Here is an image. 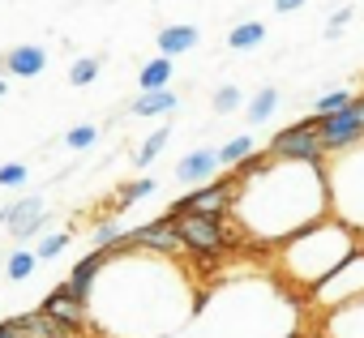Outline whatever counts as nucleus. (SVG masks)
<instances>
[{
	"label": "nucleus",
	"mask_w": 364,
	"mask_h": 338,
	"mask_svg": "<svg viewBox=\"0 0 364 338\" xmlns=\"http://www.w3.org/2000/svg\"><path fill=\"white\" fill-rule=\"evenodd\" d=\"M232 214L253 240L283 244L300 227L330 214L326 193V163H291V158H266L262 167L236 176Z\"/></svg>",
	"instance_id": "obj_1"
},
{
	"label": "nucleus",
	"mask_w": 364,
	"mask_h": 338,
	"mask_svg": "<svg viewBox=\"0 0 364 338\" xmlns=\"http://www.w3.org/2000/svg\"><path fill=\"white\" fill-rule=\"evenodd\" d=\"M355 249H360V236H355L347 223H338V219L326 214V219L300 227L296 236H287L279 261H283V270H287L291 283H300V287L313 291V287H317L326 274H334Z\"/></svg>",
	"instance_id": "obj_2"
},
{
	"label": "nucleus",
	"mask_w": 364,
	"mask_h": 338,
	"mask_svg": "<svg viewBox=\"0 0 364 338\" xmlns=\"http://www.w3.org/2000/svg\"><path fill=\"white\" fill-rule=\"evenodd\" d=\"M338 163L326 167V193H330V214L347 223L355 236L364 231V141L351 150L334 154Z\"/></svg>",
	"instance_id": "obj_3"
},
{
	"label": "nucleus",
	"mask_w": 364,
	"mask_h": 338,
	"mask_svg": "<svg viewBox=\"0 0 364 338\" xmlns=\"http://www.w3.org/2000/svg\"><path fill=\"white\" fill-rule=\"evenodd\" d=\"M167 219H171L180 244H185L189 253H202V257L223 253L228 240H232L228 227H223V219H206V214H167Z\"/></svg>",
	"instance_id": "obj_4"
},
{
	"label": "nucleus",
	"mask_w": 364,
	"mask_h": 338,
	"mask_svg": "<svg viewBox=\"0 0 364 338\" xmlns=\"http://www.w3.org/2000/svg\"><path fill=\"white\" fill-rule=\"evenodd\" d=\"M266 154L270 158H291V163H326V150L317 141V124L313 120H300V124L274 133L266 141Z\"/></svg>",
	"instance_id": "obj_5"
},
{
	"label": "nucleus",
	"mask_w": 364,
	"mask_h": 338,
	"mask_svg": "<svg viewBox=\"0 0 364 338\" xmlns=\"http://www.w3.org/2000/svg\"><path fill=\"white\" fill-rule=\"evenodd\" d=\"M313 124H317V141L326 154H343L355 141H364V120H360L355 103L343 111H330V116H313Z\"/></svg>",
	"instance_id": "obj_6"
},
{
	"label": "nucleus",
	"mask_w": 364,
	"mask_h": 338,
	"mask_svg": "<svg viewBox=\"0 0 364 338\" xmlns=\"http://www.w3.org/2000/svg\"><path fill=\"white\" fill-rule=\"evenodd\" d=\"M232 197H236V176L228 180H206L198 185L189 197H180L167 214H206V219H223L232 210Z\"/></svg>",
	"instance_id": "obj_7"
},
{
	"label": "nucleus",
	"mask_w": 364,
	"mask_h": 338,
	"mask_svg": "<svg viewBox=\"0 0 364 338\" xmlns=\"http://www.w3.org/2000/svg\"><path fill=\"white\" fill-rule=\"evenodd\" d=\"M112 249H137V253H185V244H180V236H176V227H171V219L163 214V219H154V223H146V227H133V231H124Z\"/></svg>",
	"instance_id": "obj_8"
},
{
	"label": "nucleus",
	"mask_w": 364,
	"mask_h": 338,
	"mask_svg": "<svg viewBox=\"0 0 364 338\" xmlns=\"http://www.w3.org/2000/svg\"><path fill=\"white\" fill-rule=\"evenodd\" d=\"M39 312H48L52 321L69 325L73 334H77V329H86V321H90V304H86V300H77V295H69V291H65V283L43 300V308H39Z\"/></svg>",
	"instance_id": "obj_9"
},
{
	"label": "nucleus",
	"mask_w": 364,
	"mask_h": 338,
	"mask_svg": "<svg viewBox=\"0 0 364 338\" xmlns=\"http://www.w3.org/2000/svg\"><path fill=\"white\" fill-rule=\"evenodd\" d=\"M0 219H5L9 236L22 244V240H31V236L43 227L48 210H43V202H39V197H26V202H18V206H5V210H0Z\"/></svg>",
	"instance_id": "obj_10"
},
{
	"label": "nucleus",
	"mask_w": 364,
	"mask_h": 338,
	"mask_svg": "<svg viewBox=\"0 0 364 338\" xmlns=\"http://www.w3.org/2000/svg\"><path fill=\"white\" fill-rule=\"evenodd\" d=\"M107 261H112V249H95L90 257H82V261L73 266V274H69V283H65V291L90 304V291H95V283H99V274L107 270Z\"/></svg>",
	"instance_id": "obj_11"
},
{
	"label": "nucleus",
	"mask_w": 364,
	"mask_h": 338,
	"mask_svg": "<svg viewBox=\"0 0 364 338\" xmlns=\"http://www.w3.org/2000/svg\"><path fill=\"white\" fill-rule=\"evenodd\" d=\"M215 172H219V154L206 150V146H202V150H189L185 158L176 163V180H180V185H193V189L206 185Z\"/></svg>",
	"instance_id": "obj_12"
},
{
	"label": "nucleus",
	"mask_w": 364,
	"mask_h": 338,
	"mask_svg": "<svg viewBox=\"0 0 364 338\" xmlns=\"http://www.w3.org/2000/svg\"><path fill=\"white\" fill-rule=\"evenodd\" d=\"M198 39H202V31H198V26H189V22H176V26H163L154 43H159V56L176 60V56L193 52V48H198Z\"/></svg>",
	"instance_id": "obj_13"
},
{
	"label": "nucleus",
	"mask_w": 364,
	"mask_h": 338,
	"mask_svg": "<svg viewBox=\"0 0 364 338\" xmlns=\"http://www.w3.org/2000/svg\"><path fill=\"white\" fill-rule=\"evenodd\" d=\"M5 69L18 73V77H39V73L48 69V52H43L39 43H22V48H14V52L5 56Z\"/></svg>",
	"instance_id": "obj_14"
},
{
	"label": "nucleus",
	"mask_w": 364,
	"mask_h": 338,
	"mask_svg": "<svg viewBox=\"0 0 364 338\" xmlns=\"http://www.w3.org/2000/svg\"><path fill=\"white\" fill-rule=\"evenodd\" d=\"M180 107V99H176V90L171 86H163V90H141L137 99H133V116H171Z\"/></svg>",
	"instance_id": "obj_15"
},
{
	"label": "nucleus",
	"mask_w": 364,
	"mask_h": 338,
	"mask_svg": "<svg viewBox=\"0 0 364 338\" xmlns=\"http://www.w3.org/2000/svg\"><path fill=\"white\" fill-rule=\"evenodd\" d=\"M274 111H279V90H274V86H262V90L249 99V107H245L249 124H266Z\"/></svg>",
	"instance_id": "obj_16"
},
{
	"label": "nucleus",
	"mask_w": 364,
	"mask_h": 338,
	"mask_svg": "<svg viewBox=\"0 0 364 338\" xmlns=\"http://www.w3.org/2000/svg\"><path fill=\"white\" fill-rule=\"evenodd\" d=\"M262 39H266V26L262 22H240V26H232L228 48L232 52H253V48H262Z\"/></svg>",
	"instance_id": "obj_17"
},
{
	"label": "nucleus",
	"mask_w": 364,
	"mask_h": 338,
	"mask_svg": "<svg viewBox=\"0 0 364 338\" xmlns=\"http://www.w3.org/2000/svg\"><path fill=\"white\" fill-rule=\"evenodd\" d=\"M167 82H171V60H167V56L146 60L141 73H137V86H141V90H163Z\"/></svg>",
	"instance_id": "obj_18"
},
{
	"label": "nucleus",
	"mask_w": 364,
	"mask_h": 338,
	"mask_svg": "<svg viewBox=\"0 0 364 338\" xmlns=\"http://www.w3.org/2000/svg\"><path fill=\"white\" fill-rule=\"evenodd\" d=\"M253 150H257V141H253L249 133H240V137H232V141H228L223 150H215V154H219V167H236V163H245Z\"/></svg>",
	"instance_id": "obj_19"
},
{
	"label": "nucleus",
	"mask_w": 364,
	"mask_h": 338,
	"mask_svg": "<svg viewBox=\"0 0 364 338\" xmlns=\"http://www.w3.org/2000/svg\"><path fill=\"white\" fill-rule=\"evenodd\" d=\"M167 141H171V129H167V124H163V129H154V133L146 137V146L133 154V158H137V167H150V163L163 154V146H167Z\"/></svg>",
	"instance_id": "obj_20"
},
{
	"label": "nucleus",
	"mask_w": 364,
	"mask_h": 338,
	"mask_svg": "<svg viewBox=\"0 0 364 338\" xmlns=\"http://www.w3.org/2000/svg\"><path fill=\"white\" fill-rule=\"evenodd\" d=\"M99 77V56H82L69 65V86H90Z\"/></svg>",
	"instance_id": "obj_21"
},
{
	"label": "nucleus",
	"mask_w": 364,
	"mask_h": 338,
	"mask_svg": "<svg viewBox=\"0 0 364 338\" xmlns=\"http://www.w3.org/2000/svg\"><path fill=\"white\" fill-rule=\"evenodd\" d=\"M351 103H355L351 90H330V94H321V99L313 103V116H330V111H343V107H351Z\"/></svg>",
	"instance_id": "obj_22"
},
{
	"label": "nucleus",
	"mask_w": 364,
	"mask_h": 338,
	"mask_svg": "<svg viewBox=\"0 0 364 338\" xmlns=\"http://www.w3.org/2000/svg\"><path fill=\"white\" fill-rule=\"evenodd\" d=\"M31 270H35V253L14 249V253H9V261H5V274H9L14 283H22V278H31Z\"/></svg>",
	"instance_id": "obj_23"
},
{
	"label": "nucleus",
	"mask_w": 364,
	"mask_h": 338,
	"mask_svg": "<svg viewBox=\"0 0 364 338\" xmlns=\"http://www.w3.org/2000/svg\"><path fill=\"white\" fill-rule=\"evenodd\" d=\"M65 244H69V231H52V236H43L39 249H35V261H52V257H60Z\"/></svg>",
	"instance_id": "obj_24"
},
{
	"label": "nucleus",
	"mask_w": 364,
	"mask_h": 338,
	"mask_svg": "<svg viewBox=\"0 0 364 338\" xmlns=\"http://www.w3.org/2000/svg\"><path fill=\"white\" fill-rule=\"evenodd\" d=\"M95 141H99V129H95V124H77V129L65 133V146H69V150H90Z\"/></svg>",
	"instance_id": "obj_25"
},
{
	"label": "nucleus",
	"mask_w": 364,
	"mask_h": 338,
	"mask_svg": "<svg viewBox=\"0 0 364 338\" xmlns=\"http://www.w3.org/2000/svg\"><path fill=\"white\" fill-rule=\"evenodd\" d=\"M150 193H154V180L146 176V180H133V185H124V189L116 193V202H120V210H124V206H133V202H141V197H150Z\"/></svg>",
	"instance_id": "obj_26"
},
{
	"label": "nucleus",
	"mask_w": 364,
	"mask_h": 338,
	"mask_svg": "<svg viewBox=\"0 0 364 338\" xmlns=\"http://www.w3.org/2000/svg\"><path fill=\"white\" fill-rule=\"evenodd\" d=\"M210 103H215V111H219V116H228V111H236V107H240V86H219Z\"/></svg>",
	"instance_id": "obj_27"
},
{
	"label": "nucleus",
	"mask_w": 364,
	"mask_h": 338,
	"mask_svg": "<svg viewBox=\"0 0 364 338\" xmlns=\"http://www.w3.org/2000/svg\"><path fill=\"white\" fill-rule=\"evenodd\" d=\"M26 163H5L0 167V189H18V185H26Z\"/></svg>",
	"instance_id": "obj_28"
},
{
	"label": "nucleus",
	"mask_w": 364,
	"mask_h": 338,
	"mask_svg": "<svg viewBox=\"0 0 364 338\" xmlns=\"http://www.w3.org/2000/svg\"><path fill=\"white\" fill-rule=\"evenodd\" d=\"M120 236H124L120 223H99V227H95V249H112Z\"/></svg>",
	"instance_id": "obj_29"
},
{
	"label": "nucleus",
	"mask_w": 364,
	"mask_h": 338,
	"mask_svg": "<svg viewBox=\"0 0 364 338\" xmlns=\"http://www.w3.org/2000/svg\"><path fill=\"white\" fill-rule=\"evenodd\" d=\"M351 18H355V9H351V5H343L338 13H330V22H326V39H338V35H343V26H347Z\"/></svg>",
	"instance_id": "obj_30"
},
{
	"label": "nucleus",
	"mask_w": 364,
	"mask_h": 338,
	"mask_svg": "<svg viewBox=\"0 0 364 338\" xmlns=\"http://www.w3.org/2000/svg\"><path fill=\"white\" fill-rule=\"evenodd\" d=\"M304 5H309V0H274V13H296Z\"/></svg>",
	"instance_id": "obj_31"
},
{
	"label": "nucleus",
	"mask_w": 364,
	"mask_h": 338,
	"mask_svg": "<svg viewBox=\"0 0 364 338\" xmlns=\"http://www.w3.org/2000/svg\"><path fill=\"white\" fill-rule=\"evenodd\" d=\"M0 338H18V321H0Z\"/></svg>",
	"instance_id": "obj_32"
},
{
	"label": "nucleus",
	"mask_w": 364,
	"mask_h": 338,
	"mask_svg": "<svg viewBox=\"0 0 364 338\" xmlns=\"http://www.w3.org/2000/svg\"><path fill=\"white\" fill-rule=\"evenodd\" d=\"M355 111H360V120H364V99H355Z\"/></svg>",
	"instance_id": "obj_33"
},
{
	"label": "nucleus",
	"mask_w": 364,
	"mask_h": 338,
	"mask_svg": "<svg viewBox=\"0 0 364 338\" xmlns=\"http://www.w3.org/2000/svg\"><path fill=\"white\" fill-rule=\"evenodd\" d=\"M5 90H9V86H5V77H0V99H5Z\"/></svg>",
	"instance_id": "obj_34"
},
{
	"label": "nucleus",
	"mask_w": 364,
	"mask_h": 338,
	"mask_svg": "<svg viewBox=\"0 0 364 338\" xmlns=\"http://www.w3.org/2000/svg\"><path fill=\"white\" fill-rule=\"evenodd\" d=\"M360 236H364V231H360Z\"/></svg>",
	"instance_id": "obj_35"
}]
</instances>
